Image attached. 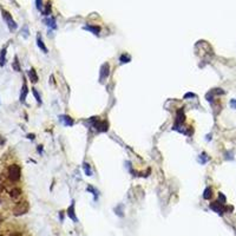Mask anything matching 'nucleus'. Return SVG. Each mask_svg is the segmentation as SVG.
<instances>
[{
  "label": "nucleus",
  "mask_w": 236,
  "mask_h": 236,
  "mask_svg": "<svg viewBox=\"0 0 236 236\" xmlns=\"http://www.w3.org/2000/svg\"><path fill=\"white\" fill-rule=\"evenodd\" d=\"M185 120V116H184V112H183V110L180 109L177 111V116H176V123H175V125H173V128H177L178 125H182V124L184 123ZM172 128V129H173Z\"/></svg>",
  "instance_id": "6"
},
{
  "label": "nucleus",
  "mask_w": 236,
  "mask_h": 236,
  "mask_svg": "<svg viewBox=\"0 0 236 236\" xmlns=\"http://www.w3.org/2000/svg\"><path fill=\"white\" fill-rule=\"evenodd\" d=\"M32 92H33V96H34V97H35V99H37V102H38L39 104H41V98H40V96H39L38 91H37L35 89H32Z\"/></svg>",
  "instance_id": "21"
},
{
  "label": "nucleus",
  "mask_w": 236,
  "mask_h": 236,
  "mask_svg": "<svg viewBox=\"0 0 236 236\" xmlns=\"http://www.w3.org/2000/svg\"><path fill=\"white\" fill-rule=\"evenodd\" d=\"M29 210V205H27V203L26 202H22V203H20L16 209H14V214L16 215H22V214H25Z\"/></svg>",
  "instance_id": "7"
},
{
  "label": "nucleus",
  "mask_w": 236,
  "mask_h": 236,
  "mask_svg": "<svg viewBox=\"0 0 236 236\" xmlns=\"http://www.w3.org/2000/svg\"><path fill=\"white\" fill-rule=\"evenodd\" d=\"M119 60H120V64L129 63V61L131 60V57H130V56H128V54H122V56H120V58H119Z\"/></svg>",
  "instance_id": "19"
},
{
  "label": "nucleus",
  "mask_w": 236,
  "mask_h": 236,
  "mask_svg": "<svg viewBox=\"0 0 236 236\" xmlns=\"http://www.w3.org/2000/svg\"><path fill=\"white\" fill-rule=\"evenodd\" d=\"M10 236H22L21 235V233H18V231H16V233H12Z\"/></svg>",
  "instance_id": "29"
},
{
  "label": "nucleus",
  "mask_w": 236,
  "mask_h": 236,
  "mask_svg": "<svg viewBox=\"0 0 236 236\" xmlns=\"http://www.w3.org/2000/svg\"><path fill=\"white\" fill-rule=\"evenodd\" d=\"M93 127L98 130V131H101V132H105L109 130V123L106 120H97L95 124H93Z\"/></svg>",
  "instance_id": "5"
},
{
  "label": "nucleus",
  "mask_w": 236,
  "mask_h": 236,
  "mask_svg": "<svg viewBox=\"0 0 236 236\" xmlns=\"http://www.w3.org/2000/svg\"><path fill=\"white\" fill-rule=\"evenodd\" d=\"M21 177V169L18 164H12L8 167V178L13 182L19 181Z\"/></svg>",
  "instance_id": "1"
},
{
  "label": "nucleus",
  "mask_w": 236,
  "mask_h": 236,
  "mask_svg": "<svg viewBox=\"0 0 236 236\" xmlns=\"http://www.w3.org/2000/svg\"><path fill=\"white\" fill-rule=\"evenodd\" d=\"M196 97V95L195 93H192V92H188V93H185L184 95V99H188V98H195Z\"/></svg>",
  "instance_id": "26"
},
{
  "label": "nucleus",
  "mask_w": 236,
  "mask_h": 236,
  "mask_svg": "<svg viewBox=\"0 0 236 236\" xmlns=\"http://www.w3.org/2000/svg\"><path fill=\"white\" fill-rule=\"evenodd\" d=\"M50 13H51V3H47L46 4V8H45V11H44V14L45 16H48Z\"/></svg>",
  "instance_id": "23"
},
{
  "label": "nucleus",
  "mask_w": 236,
  "mask_h": 236,
  "mask_svg": "<svg viewBox=\"0 0 236 236\" xmlns=\"http://www.w3.org/2000/svg\"><path fill=\"white\" fill-rule=\"evenodd\" d=\"M20 195H21V189L20 188H13L10 191V196L12 198H18Z\"/></svg>",
  "instance_id": "14"
},
{
  "label": "nucleus",
  "mask_w": 236,
  "mask_h": 236,
  "mask_svg": "<svg viewBox=\"0 0 236 236\" xmlns=\"http://www.w3.org/2000/svg\"><path fill=\"white\" fill-rule=\"evenodd\" d=\"M67 216L73 220V222H78V218L76 217V213H74V201H72L71 205L67 208Z\"/></svg>",
  "instance_id": "8"
},
{
  "label": "nucleus",
  "mask_w": 236,
  "mask_h": 236,
  "mask_svg": "<svg viewBox=\"0 0 236 236\" xmlns=\"http://www.w3.org/2000/svg\"><path fill=\"white\" fill-rule=\"evenodd\" d=\"M4 143V139H1V138H0V144H3Z\"/></svg>",
  "instance_id": "31"
},
{
  "label": "nucleus",
  "mask_w": 236,
  "mask_h": 236,
  "mask_svg": "<svg viewBox=\"0 0 236 236\" xmlns=\"http://www.w3.org/2000/svg\"><path fill=\"white\" fill-rule=\"evenodd\" d=\"M210 209H213L215 213H217L218 215H222L223 213L226 212V208H224V204L221 203L220 201H216V202H213L210 203Z\"/></svg>",
  "instance_id": "4"
},
{
  "label": "nucleus",
  "mask_w": 236,
  "mask_h": 236,
  "mask_svg": "<svg viewBox=\"0 0 236 236\" xmlns=\"http://www.w3.org/2000/svg\"><path fill=\"white\" fill-rule=\"evenodd\" d=\"M27 93H29L27 84H26V82H24V84H22V89H21V93H20V102H25V99H26Z\"/></svg>",
  "instance_id": "10"
},
{
  "label": "nucleus",
  "mask_w": 236,
  "mask_h": 236,
  "mask_svg": "<svg viewBox=\"0 0 236 236\" xmlns=\"http://www.w3.org/2000/svg\"><path fill=\"white\" fill-rule=\"evenodd\" d=\"M29 78H30V80H31L32 83H37V82H38V74H37V72H35L34 69H31V70L29 71Z\"/></svg>",
  "instance_id": "13"
},
{
  "label": "nucleus",
  "mask_w": 236,
  "mask_h": 236,
  "mask_svg": "<svg viewBox=\"0 0 236 236\" xmlns=\"http://www.w3.org/2000/svg\"><path fill=\"white\" fill-rule=\"evenodd\" d=\"M109 76H110V65L109 63H104L101 67V72H99V80H101V83H103Z\"/></svg>",
  "instance_id": "2"
},
{
  "label": "nucleus",
  "mask_w": 236,
  "mask_h": 236,
  "mask_svg": "<svg viewBox=\"0 0 236 236\" xmlns=\"http://www.w3.org/2000/svg\"><path fill=\"white\" fill-rule=\"evenodd\" d=\"M37 8L39 11L41 10V0H37Z\"/></svg>",
  "instance_id": "28"
},
{
  "label": "nucleus",
  "mask_w": 236,
  "mask_h": 236,
  "mask_svg": "<svg viewBox=\"0 0 236 236\" xmlns=\"http://www.w3.org/2000/svg\"><path fill=\"white\" fill-rule=\"evenodd\" d=\"M13 69L16 71H20V66H19V61H18V58L16 57L14 58V63H13Z\"/></svg>",
  "instance_id": "25"
},
{
  "label": "nucleus",
  "mask_w": 236,
  "mask_h": 236,
  "mask_svg": "<svg viewBox=\"0 0 236 236\" xmlns=\"http://www.w3.org/2000/svg\"><path fill=\"white\" fill-rule=\"evenodd\" d=\"M83 29L86 30V31L92 32V33L96 34V35H98L99 32H101V27H99V26H96V25H86V26H84Z\"/></svg>",
  "instance_id": "9"
},
{
  "label": "nucleus",
  "mask_w": 236,
  "mask_h": 236,
  "mask_svg": "<svg viewBox=\"0 0 236 236\" xmlns=\"http://www.w3.org/2000/svg\"><path fill=\"white\" fill-rule=\"evenodd\" d=\"M198 161H200V163H201V164H204V163H207L208 161H209V157L207 156L205 152H202V154L200 155V159H198Z\"/></svg>",
  "instance_id": "18"
},
{
  "label": "nucleus",
  "mask_w": 236,
  "mask_h": 236,
  "mask_svg": "<svg viewBox=\"0 0 236 236\" xmlns=\"http://www.w3.org/2000/svg\"><path fill=\"white\" fill-rule=\"evenodd\" d=\"M6 48H3L1 50V53H0V65H5V61H6Z\"/></svg>",
  "instance_id": "16"
},
{
  "label": "nucleus",
  "mask_w": 236,
  "mask_h": 236,
  "mask_svg": "<svg viewBox=\"0 0 236 236\" xmlns=\"http://www.w3.org/2000/svg\"><path fill=\"white\" fill-rule=\"evenodd\" d=\"M218 201H220L221 203H223V204H224V203L227 202V198H226V196L223 195L222 192H218Z\"/></svg>",
  "instance_id": "24"
},
{
  "label": "nucleus",
  "mask_w": 236,
  "mask_h": 236,
  "mask_svg": "<svg viewBox=\"0 0 236 236\" xmlns=\"http://www.w3.org/2000/svg\"><path fill=\"white\" fill-rule=\"evenodd\" d=\"M29 138H30V139H34V135H33V133H32V135H29Z\"/></svg>",
  "instance_id": "30"
},
{
  "label": "nucleus",
  "mask_w": 236,
  "mask_h": 236,
  "mask_svg": "<svg viewBox=\"0 0 236 236\" xmlns=\"http://www.w3.org/2000/svg\"><path fill=\"white\" fill-rule=\"evenodd\" d=\"M46 22H47L48 26H51L52 29H56V27H57V25H56V19H54V18H50V19H47Z\"/></svg>",
  "instance_id": "20"
},
{
  "label": "nucleus",
  "mask_w": 236,
  "mask_h": 236,
  "mask_svg": "<svg viewBox=\"0 0 236 236\" xmlns=\"http://www.w3.org/2000/svg\"><path fill=\"white\" fill-rule=\"evenodd\" d=\"M37 44H38L39 48L44 53H47V52H48V51H47V47L45 46V44H44V41H43V39H41V37H40L39 34H38V37H37Z\"/></svg>",
  "instance_id": "12"
},
{
  "label": "nucleus",
  "mask_w": 236,
  "mask_h": 236,
  "mask_svg": "<svg viewBox=\"0 0 236 236\" xmlns=\"http://www.w3.org/2000/svg\"><path fill=\"white\" fill-rule=\"evenodd\" d=\"M1 12H3V17H4V19L6 20V22H7V25H8V27H10V30H11V31H14V30L17 29V24H16V21H14L13 19H12L11 14L8 13V12H7V11L3 10Z\"/></svg>",
  "instance_id": "3"
},
{
  "label": "nucleus",
  "mask_w": 236,
  "mask_h": 236,
  "mask_svg": "<svg viewBox=\"0 0 236 236\" xmlns=\"http://www.w3.org/2000/svg\"><path fill=\"white\" fill-rule=\"evenodd\" d=\"M230 106L233 109H236V99H231V101H230Z\"/></svg>",
  "instance_id": "27"
},
{
  "label": "nucleus",
  "mask_w": 236,
  "mask_h": 236,
  "mask_svg": "<svg viewBox=\"0 0 236 236\" xmlns=\"http://www.w3.org/2000/svg\"><path fill=\"white\" fill-rule=\"evenodd\" d=\"M59 119L63 122V124L65 127H72L73 125V119L70 116H60Z\"/></svg>",
  "instance_id": "11"
},
{
  "label": "nucleus",
  "mask_w": 236,
  "mask_h": 236,
  "mask_svg": "<svg viewBox=\"0 0 236 236\" xmlns=\"http://www.w3.org/2000/svg\"><path fill=\"white\" fill-rule=\"evenodd\" d=\"M83 168H84V171H85L86 175H88V176H92V170H91V167H90L89 163H84Z\"/></svg>",
  "instance_id": "17"
},
{
  "label": "nucleus",
  "mask_w": 236,
  "mask_h": 236,
  "mask_svg": "<svg viewBox=\"0 0 236 236\" xmlns=\"http://www.w3.org/2000/svg\"><path fill=\"white\" fill-rule=\"evenodd\" d=\"M212 196H213V189L210 187L205 188V190L203 192V198H204V200H210V197H212Z\"/></svg>",
  "instance_id": "15"
},
{
  "label": "nucleus",
  "mask_w": 236,
  "mask_h": 236,
  "mask_svg": "<svg viewBox=\"0 0 236 236\" xmlns=\"http://www.w3.org/2000/svg\"><path fill=\"white\" fill-rule=\"evenodd\" d=\"M86 190H88V191H91V192L93 194V196H95V200H96L97 196H98V191H97V190H96L93 187H91V185H89V187L86 188Z\"/></svg>",
  "instance_id": "22"
}]
</instances>
